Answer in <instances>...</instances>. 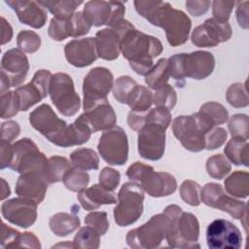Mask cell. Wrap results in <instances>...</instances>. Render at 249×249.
<instances>
[{
  "label": "cell",
  "mask_w": 249,
  "mask_h": 249,
  "mask_svg": "<svg viewBox=\"0 0 249 249\" xmlns=\"http://www.w3.org/2000/svg\"><path fill=\"white\" fill-rule=\"evenodd\" d=\"M136 12L151 24L165 31L168 44L178 47L189 38L192 20L181 10L174 9L168 2L136 0L133 2Z\"/></svg>",
  "instance_id": "1"
},
{
  "label": "cell",
  "mask_w": 249,
  "mask_h": 249,
  "mask_svg": "<svg viewBox=\"0 0 249 249\" xmlns=\"http://www.w3.org/2000/svg\"><path fill=\"white\" fill-rule=\"evenodd\" d=\"M163 50L161 42L154 36L137 30L134 26L121 35V52L132 70L145 76L154 66L153 59Z\"/></svg>",
  "instance_id": "2"
},
{
  "label": "cell",
  "mask_w": 249,
  "mask_h": 249,
  "mask_svg": "<svg viewBox=\"0 0 249 249\" xmlns=\"http://www.w3.org/2000/svg\"><path fill=\"white\" fill-rule=\"evenodd\" d=\"M168 216L169 225L166 242L171 248H199V223L197 218L189 212H183L176 204H170L163 210Z\"/></svg>",
  "instance_id": "3"
},
{
  "label": "cell",
  "mask_w": 249,
  "mask_h": 249,
  "mask_svg": "<svg viewBox=\"0 0 249 249\" xmlns=\"http://www.w3.org/2000/svg\"><path fill=\"white\" fill-rule=\"evenodd\" d=\"M215 126L200 112L176 117L172 123V132L182 146L190 152H200L205 149V134Z\"/></svg>",
  "instance_id": "4"
},
{
  "label": "cell",
  "mask_w": 249,
  "mask_h": 249,
  "mask_svg": "<svg viewBox=\"0 0 249 249\" xmlns=\"http://www.w3.org/2000/svg\"><path fill=\"white\" fill-rule=\"evenodd\" d=\"M29 123L33 128L44 135L53 144L67 148L68 124L59 119L49 104L43 103L29 114Z\"/></svg>",
  "instance_id": "5"
},
{
  "label": "cell",
  "mask_w": 249,
  "mask_h": 249,
  "mask_svg": "<svg viewBox=\"0 0 249 249\" xmlns=\"http://www.w3.org/2000/svg\"><path fill=\"white\" fill-rule=\"evenodd\" d=\"M144 191L140 184L126 182L118 194V204L114 208V219L118 226L127 227L135 223L143 213Z\"/></svg>",
  "instance_id": "6"
},
{
  "label": "cell",
  "mask_w": 249,
  "mask_h": 249,
  "mask_svg": "<svg viewBox=\"0 0 249 249\" xmlns=\"http://www.w3.org/2000/svg\"><path fill=\"white\" fill-rule=\"evenodd\" d=\"M169 219L165 213L156 214L144 225L130 230L125 237L129 247L135 249L158 248L165 239Z\"/></svg>",
  "instance_id": "7"
},
{
  "label": "cell",
  "mask_w": 249,
  "mask_h": 249,
  "mask_svg": "<svg viewBox=\"0 0 249 249\" xmlns=\"http://www.w3.org/2000/svg\"><path fill=\"white\" fill-rule=\"evenodd\" d=\"M51 100L57 111L65 116H74L80 109V96L75 90L72 78L66 73H55L52 76L49 91Z\"/></svg>",
  "instance_id": "8"
},
{
  "label": "cell",
  "mask_w": 249,
  "mask_h": 249,
  "mask_svg": "<svg viewBox=\"0 0 249 249\" xmlns=\"http://www.w3.org/2000/svg\"><path fill=\"white\" fill-rule=\"evenodd\" d=\"M114 86L112 72L106 67H94L89 71L83 81V107L88 111L108 101L107 95Z\"/></svg>",
  "instance_id": "9"
},
{
  "label": "cell",
  "mask_w": 249,
  "mask_h": 249,
  "mask_svg": "<svg viewBox=\"0 0 249 249\" xmlns=\"http://www.w3.org/2000/svg\"><path fill=\"white\" fill-rule=\"evenodd\" d=\"M47 164L48 159L31 139L21 138L13 144V159L9 167L14 171L22 174L38 170L47 175Z\"/></svg>",
  "instance_id": "10"
},
{
  "label": "cell",
  "mask_w": 249,
  "mask_h": 249,
  "mask_svg": "<svg viewBox=\"0 0 249 249\" xmlns=\"http://www.w3.org/2000/svg\"><path fill=\"white\" fill-rule=\"evenodd\" d=\"M97 150L101 158L111 165H123L128 158V141L121 126L105 130L99 138Z\"/></svg>",
  "instance_id": "11"
},
{
  "label": "cell",
  "mask_w": 249,
  "mask_h": 249,
  "mask_svg": "<svg viewBox=\"0 0 249 249\" xmlns=\"http://www.w3.org/2000/svg\"><path fill=\"white\" fill-rule=\"evenodd\" d=\"M167 127L158 124L147 122L138 130V153L149 160L161 159L165 149V130Z\"/></svg>",
  "instance_id": "12"
},
{
  "label": "cell",
  "mask_w": 249,
  "mask_h": 249,
  "mask_svg": "<svg viewBox=\"0 0 249 249\" xmlns=\"http://www.w3.org/2000/svg\"><path fill=\"white\" fill-rule=\"evenodd\" d=\"M200 200L207 206L222 210L233 219H241L247 213V204L226 195L223 187L217 183H207L200 192Z\"/></svg>",
  "instance_id": "13"
},
{
  "label": "cell",
  "mask_w": 249,
  "mask_h": 249,
  "mask_svg": "<svg viewBox=\"0 0 249 249\" xmlns=\"http://www.w3.org/2000/svg\"><path fill=\"white\" fill-rule=\"evenodd\" d=\"M206 241L211 249H238L242 244V235L231 222L217 219L206 229Z\"/></svg>",
  "instance_id": "14"
},
{
  "label": "cell",
  "mask_w": 249,
  "mask_h": 249,
  "mask_svg": "<svg viewBox=\"0 0 249 249\" xmlns=\"http://www.w3.org/2000/svg\"><path fill=\"white\" fill-rule=\"evenodd\" d=\"M52 76L53 74L49 70H38L35 72L29 83L18 87L14 90L17 95L20 111H27L30 107L40 102L49 94Z\"/></svg>",
  "instance_id": "15"
},
{
  "label": "cell",
  "mask_w": 249,
  "mask_h": 249,
  "mask_svg": "<svg viewBox=\"0 0 249 249\" xmlns=\"http://www.w3.org/2000/svg\"><path fill=\"white\" fill-rule=\"evenodd\" d=\"M231 35L232 29L228 21L221 22L211 18L193 30L191 40L196 47L211 48L229 41Z\"/></svg>",
  "instance_id": "16"
},
{
  "label": "cell",
  "mask_w": 249,
  "mask_h": 249,
  "mask_svg": "<svg viewBox=\"0 0 249 249\" xmlns=\"http://www.w3.org/2000/svg\"><path fill=\"white\" fill-rule=\"evenodd\" d=\"M38 203L26 197H14L4 201L1 205L3 217L13 225L26 229L37 219Z\"/></svg>",
  "instance_id": "17"
},
{
  "label": "cell",
  "mask_w": 249,
  "mask_h": 249,
  "mask_svg": "<svg viewBox=\"0 0 249 249\" xmlns=\"http://www.w3.org/2000/svg\"><path fill=\"white\" fill-rule=\"evenodd\" d=\"M138 182L143 191L153 197L170 196L177 189V182L172 174L163 171H155L151 165Z\"/></svg>",
  "instance_id": "18"
},
{
  "label": "cell",
  "mask_w": 249,
  "mask_h": 249,
  "mask_svg": "<svg viewBox=\"0 0 249 249\" xmlns=\"http://www.w3.org/2000/svg\"><path fill=\"white\" fill-rule=\"evenodd\" d=\"M47 175L43 171H28L20 174L16 183V194L18 196L30 198L41 203L46 196L48 189Z\"/></svg>",
  "instance_id": "19"
},
{
  "label": "cell",
  "mask_w": 249,
  "mask_h": 249,
  "mask_svg": "<svg viewBox=\"0 0 249 249\" xmlns=\"http://www.w3.org/2000/svg\"><path fill=\"white\" fill-rule=\"evenodd\" d=\"M29 70L27 56L19 49H11L5 52L1 59V73L10 82L11 87H18L25 80Z\"/></svg>",
  "instance_id": "20"
},
{
  "label": "cell",
  "mask_w": 249,
  "mask_h": 249,
  "mask_svg": "<svg viewBox=\"0 0 249 249\" xmlns=\"http://www.w3.org/2000/svg\"><path fill=\"white\" fill-rule=\"evenodd\" d=\"M64 53L66 60L71 65L78 68L89 66L98 57L95 39L88 37L72 40L65 45Z\"/></svg>",
  "instance_id": "21"
},
{
  "label": "cell",
  "mask_w": 249,
  "mask_h": 249,
  "mask_svg": "<svg viewBox=\"0 0 249 249\" xmlns=\"http://www.w3.org/2000/svg\"><path fill=\"white\" fill-rule=\"evenodd\" d=\"M215 68V57L210 52L196 51L183 53L184 77L203 80L210 76Z\"/></svg>",
  "instance_id": "22"
},
{
  "label": "cell",
  "mask_w": 249,
  "mask_h": 249,
  "mask_svg": "<svg viewBox=\"0 0 249 249\" xmlns=\"http://www.w3.org/2000/svg\"><path fill=\"white\" fill-rule=\"evenodd\" d=\"M17 14L18 20L33 28L43 27L48 19L46 9L38 1L5 0Z\"/></svg>",
  "instance_id": "23"
},
{
  "label": "cell",
  "mask_w": 249,
  "mask_h": 249,
  "mask_svg": "<svg viewBox=\"0 0 249 249\" xmlns=\"http://www.w3.org/2000/svg\"><path fill=\"white\" fill-rule=\"evenodd\" d=\"M89 125L92 133L99 130H108L116 125L117 117L108 101L102 102L80 115Z\"/></svg>",
  "instance_id": "24"
},
{
  "label": "cell",
  "mask_w": 249,
  "mask_h": 249,
  "mask_svg": "<svg viewBox=\"0 0 249 249\" xmlns=\"http://www.w3.org/2000/svg\"><path fill=\"white\" fill-rule=\"evenodd\" d=\"M120 4V1H89L85 4L83 14L90 25L96 27L104 24L107 25L115 15Z\"/></svg>",
  "instance_id": "25"
},
{
  "label": "cell",
  "mask_w": 249,
  "mask_h": 249,
  "mask_svg": "<svg viewBox=\"0 0 249 249\" xmlns=\"http://www.w3.org/2000/svg\"><path fill=\"white\" fill-rule=\"evenodd\" d=\"M77 198L84 209L88 211L96 210L104 204L117 203V196L114 191L102 187L100 184H94L78 193Z\"/></svg>",
  "instance_id": "26"
},
{
  "label": "cell",
  "mask_w": 249,
  "mask_h": 249,
  "mask_svg": "<svg viewBox=\"0 0 249 249\" xmlns=\"http://www.w3.org/2000/svg\"><path fill=\"white\" fill-rule=\"evenodd\" d=\"M94 39L98 57L105 60L118 58L121 53V36L115 29H101L96 32Z\"/></svg>",
  "instance_id": "27"
},
{
  "label": "cell",
  "mask_w": 249,
  "mask_h": 249,
  "mask_svg": "<svg viewBox=\"0 0 249 249\" xmlns=\"http://www.w3.org/2000/svg\"><path fill=\"white\" fill-rule=\"evenodd\" d=\"M49 226L55 235L63 237L72 233L80 227V219L77 215L59 212L50 218Z\"/></svg>",
  "instance_id": "28"
},
{
  "label": "cell",
  "mask_w": 249,
  "mask_h": 249,
  "mask_svg": "<svg viewBox=\"0 0 249 249\" xmlns=\"http://www.w3.org/2000/svg\"><path fill=\"white\" fill-rule=\"evenodd\" d=\"M38 2L58 19L71 18L77 7L83 3L81 0H39Z\"/></svg>",
  "instance_id": "29"
},
{
  "label": "cell",
  "mask_w": 249,
  "mask_h": 249,
  "mask_svg": "<svg viewBox=\"0 0 249 249\" xmlns=\"http://www.w3.org/2000/svg\"><path fill=\"white\" fill-rule=\"evenodd\" d=\"M226 191L233 197L246 198L249 195V174L236 170L225 180Z\"/></svg>",
  "instance_id": "30"
},
{
  "label": "cell",
  "mask_w": 249,
  "mask_h": 249,
  "mask_svg": "<svg viewBox=\"0 0 249 249\" xmlns=\"http://www.w3.org/2000/svg\"><path fill=\"white\" fill-rule=\"evenodd\" d=\"M249 144L247 140H242L238 138H231L226 145L224 152L227 158L235 165L248 166L249 163V154H248Z\"/></svg>",
  "instance_id": "31"
},
{
  "label": "cell",
  "mask_w": 249,
  "mask_h": 249,
  "mask_svg": "<svg viewBox=\"0 0 249 249\" xmlns=\"http://www.w3.org/2000/svg\"><path fill=\"white\" fill-rule=\"evenodd\" d=\"M126 104L131 111L146 112L153 104V93L147 87L137 84L130 92Z\"/></svg>",
  "instance_id": "32"
},
{
  "label": "cell",
  "mask_w": 249,
  "mask_h": 249,
  "mask_svg": "<svg viewBox=\"0 0 249 249\" xmlns=\"http://www.w3.org/2000/svg\"><path fill=\"white\" fill-rule=\"evenodd\" d=\"M169 77L167 58H160L145 75V83L150 89L157 90L167 84Z\"/></svg>",
  "instance_id": "33"
},
{
  "label": "cell",
  "mask_w": 249,
  "mask_h": 249,
  "mask_svg": "<svg viewBox=\"0 0 249 249\" xmlns=\"http://www.w3.org/2000/svg\"><path fill=\"white\" fill-rule=\"evenodd\" d=\"M74 167L82 170H96L99 167V158L96 152L90 148H79L70 155Z\"/></svg>",
  "instance_id": "34"
},
{
  "label": "cell",
  "mask_w": 249,
  "mask_h": 249,
  "mask_svg": "<svg viewBox=\"0 0 249 249\" xmlns=\"http://www.w3.org/2000/svg\"><path fill=\"white\" fill-rule=\"evenodd\" d=\"M71 167L72 162L64 157L52 156L49 158L47 164V178L49 184L63 181L64 176Z\"/></svg>",
  "instance_id": "35"
},
{
  "label": "cell",
  "mask_w": 249,
  "mask_h": 249,
  "mask_svg": "<svg viewBox=\"0 0 249 249\" xmlns=\"http://www.w3.org/2000/svg\"><path fill=\"white\" fill-rule=\"evenodd\" d=\"M73 248L97 249L100 245V234L91 227H83L76 233L73 240Z\"/></svg>",
  "instance_id": "36"
},
{
  "label": "cell",
  "mask_w": 249,
  "mask_h": 249,
  "mask_svg": "<svg viewBox=\"0 0 249 249\" xmlns=\"http://www.w3.org/2000/svg\"><path fill=\"white\" fill-rule=\"evenodd\" d=\"M231 170V165L228 159L222 154L211 156L206 160V171L214 179H224Z\"/></svg>",
  "instance_id": "37"
},
{
  "label": "cell",
  "mask_w": 249,
  "mask_h": 249,
  "mask_svg": "<svg viewBox=\"0 0 249 249\" xmlns=\"http://www.w3.org/2000/svg\"><path fill=\"white\" fill-rule=\"evenodd\" d=\"M62 182L68 190L79 193L88 186L89 175L85 170L72 166L64 176Z\"/></svg>",
  "instance_id": "38"
},
{
  "label": "cell",
  "mask_w": 249,
  "mask_h": 249,
  "mask_svg": "<svg viewBox=\"0 0 249 249\" xmlns=\"http://www.w3.org/2000/svg\"><path fill=\"white\" fill-rule=\"evenodd\" d=\"M226 98L229 104L234 108H243L248 106L249 98L246 83H234L231 85L227 89Z\"/></svg>",
  "instance_id": "39"
},
{
  "label": "cell",
  "mask_w": 249,
  "mask_h": 249,
  "mask_svg": "<svg viewBox=\"0 0 249 249\" xmlns=\"http://www.w3.org/2000/svg\"><path fill=\"white\" fill-rule=\"evenodd\" d=\"M198 112L206 116L215 126L223 124L229 120V113L227 109L218 102H206L200 106Z\"/></svg>",
  "instance_id": "40"
},
{
  "label": "cell",
  "mask_w": 249,
  "mask_h": 249,
  "mask_svg": "<svg viewBox=\"0 0 249 249\" xmlns=\"http://www.w3.org/2000/svg\"><path fill=\"white\" fill-rule=\"evenodd\" d=\"M228 128L231 138L248 140L249 118L246 114H234L228 123Z\"/></svg>",
  "instance_id": "41"
},
{
  "label": "cell",
  "mask_w": 249,
  "mask_h": 249,
  "mask_svg": "<svg viewBox=\"0 0 249 249\" xmlns=\"http://www.w3.org/2000/svg\"><path fill=\"white\" fill-rule=\"evenodd\" d=\"M177 102V95L174 89L166 84L162 88L155 90L153 94V103L156 107H163L169 111L174 108Z\"/></svg>",
  "instance_id": "42"
},
{
  "label": "cell",
  "mask_w": 249,
  "mask_h": 249,
  "mask_svg": "<svg viewBox=\"0 0 249 249\" xmlns=\"http://www.w3.org/2000/svg\"><path fill=\"white\" fill-rule=\"evenodd\" d=\"M17 45L23 53H33L39 50L41 46V38L34 31L21 30L18 34Z\"/></svg>",
  "instance_id": "43"
},
{
  "label": "cell",
  "mask_w": 249,
  "mask_h": 249,
  "mask_svg": "<svg viewBox=\"0 0 249 249\" xmlns=\"http://www.w3.org/2000/svg\"><path fill=\"white\" fill-rule=\"evenodd\" d=\"M137 83L129 76L119 77L113 86V95L117 101L122 104H126L127 98Z\"/></svg>",
  "instance_id": "44"
},
{
  "label": "cell",
  "mask_w": 249,
  "mask_h": 249,
  "mask_svg": "<svg viewBox=\"0 0 249 249\" xmlns=\"http://www.w3.org/2000/svg\"><path fill=\"white\" fill-rule=\"evenodd\" d=\"M200 192L199 184L193 180H186L180 186L181 198L191 206H198L200 204Z\"/></svg>",
  "instance_id": "45"
},
{
  "label": "cell",
  "mask_w": 249,
  "mask_h": 249,
  "mask_svg": "<svg viewBox=\"0 0 249 249\" xmlns=\"http://www.w3.org/2000/svg\"><path fill=\"white\" fill-rule=\"evenodd\" d=\"M70 19V18H69ZM69 19H58L53 18L51 19L48 34L54 41H63L67 37H71V29Z\"/></svg>",
  "instance_id": "46"
},
{
  "label": "cell",
  "mask_w": 249,
  "mask_h": 249,
  "mask_svg": "<svg viewBox=\"0 0 249 249\" xmlns=\"http://www.w3.org/2000/svg\"><path fill=\"white\" fill-rule=\"evenodd\" d=\"M1 118L8 119L16 116L19 110V104L15 91H7L1 94Z\"/></svg>",
  "instance_id": "47"
},
{
  "label": "cell",
  "mask_w": 249,
  "mask_h": 249,
  "mask_svg": "<svg viewBox=\"0 0 249 249\" xmlns=\"http://www.w3.org/2000/svg\"><path fill=\"white\" fill-rule=\"evenodd\" d=\"M85 224L94 229L100 235H104L109 229L107 213L104 211H93L85 217Z\"/></svg>",
  "instance_id": "48"
},
{
  "label": "cell",
  "mask_w": 249,
  "mask_h": 249,
  "mask_svg": "<svg viewBox=\"0 0 249 249\" xmlns=\"http://www.w3.org/2000/svg\"><path fill=\"white\" fill-rule=\"evenodd\" d=\"M167 61L169 76L176 81L178 87L183 88L185 85V77L183 73V53L174 54L170 56Z\"/></svg>",
  "instance_id": "49"
},
{
  "label": "cell",
  "mask_w": 249,
  "mask_h": 249,
  "mask_svg": "<svg viewBox=\"0 0 249 249\" xmlns=\"http://www.w3.org/2000/svg\"><path fill=\"white\" fill-rule=\"evenodd\" d=\"M235 1H222L215 0L212 4L213 18L221 22H227L230 18L231 11L235 5Z\"/></svg>",
  "instance_id": "50"
},
{
  "label": "cell",
  "mask_w": 249,
  "mask_h": 249,
  "mask_svg": "<svg viewBox=\"0 0 249 249\" xmlns=\"http://www.w3.org/2000/svg\"><path fill=\"white\" fill-rule=\"evenodd\" d=\"M228 133L226 129L219 126H213L205 134V149L215 150L221 147L227 140Z\"/></svg>",
  "instance_id": "51"
},
{
  "label": "cell",
  "mask_w": 249,
  "mask_h": 249,
  "mask_svg": "<svg viewBox=\"0 0 249 249\" xmlns=\"http://www.w3.org/2000/svg\"><path fill=\"white\" fill-rule=\"evenodd\" d=\"M69 22L71 29V37L74 38L88 34L91 27V25L84 17L83 12H76L69 19Z\"/></svg>",
  "instance_id": "52"
},
{
  "label": "cell",
  "mask_w": 249,
  "mask_h": 249,
  "mask_svg": "<svg viewBox=\"0 0 249 249\" xmlns=\"http://www.w3.org/2000/svg\"><path fill=\"white\" fill-rule=\"evenodd\" d=\"M99 184L107 190L114 191L120 184L121 174L111 167H104L99 173Z\"/></svg>",
  "instance_id": "53"
},
{
  "label": "cell",
  "mask_w": 249,
  "mask_h": 249,
  "mask_svg": "<svg viewBox=\"0 0 249 249\" xmlns=\"http://www.w3.org/2000/svg\"><path fill=\"white\" fill-rule=\"evenodd\" d=\"M21 232L18 231L8 227L5 223H2L1 226V234H0V244L3 248L17 247L18 237Z\"/></svg>",
  "instance_id": "54"
},
{
  "label": "cell",
  "mask_w": 249,
  "mask_h": 249,
  "mask_svg": "<svg viewBox=\"0 0 249 249\" xmlns=\"http://www.w3.org/2000/svg\"><path fill=\"white\" fill-rule=\"evenodd\" d=\"M20 133V126L15 121L4 122L1 124V139L8 142L15 140Z\"/></svg>",
  "instance_id": "55"
},
{
  "label": "cell",
  "mask_w": 249,
  "mask_h": 249,
  "mask_svg": "<svg viewBox=\"0 0 249 249\" xmlns=\"http://www.w3.org/2000/svg\"><path fill=\"white\" fill-rule=\"evenodd\" d=\"M211 2L207 0H188L186 1V8L188 12L194 17H200L204 15L210 8Z\"/></svg>",
  "instance_id": "56"
},
{
  "label": "cell",
  "mask_w": 249,
  "mask_h": 249,
  "mask_svg": "<svg viewBox=\"0 0 249 249\" xmlns=\"http://www.w3.org/2000/svg\"><path fill=\"white\" fill-rule=\"evenodd\" d=\"M0 168L4 169L10 166L13 159V145L6 140H2L0 142Z\"/></svg>",
  "instance_id": "57"
},
{
  "label": "cell",
  "mask_w": 249,
  "mask_h": 249,
  "mask_svg": "<svg viewBox=\"0 0 249 249\" xmlns=\"http://www.w3.org/2000/svg\"><path fill=\"white\" fill-rule=\"evenodd\" d=\"M17 247H26V248H35V249H40L41 248V243L38 237L30 232V231H25L21 232L18 243Z\"/></svg>",
  "instance_id": "58"
},
{
  "label": "cell",
  "mask_w": 249,
  "mask_h": 249,
  "mask_svg": "<svg viewBox=\"0 0 249 249\" xmlns=\"http://www.w3.org/2000/svg\"><path fill=\"white\" fill-rule=\"evenodd\" d=\"M248 1H242L237 2L236 7V19L238 22V25L244 29H247L249 27V19H248Z\"/></svg>",
  "instance_id": "59"
},
{
  "label": "cell",
  "mask_w": 249,
  "mask_h": 249,
  "mask_svg": "<svg viewBox=\"0 0 249 249\" xmlns=\"http://www.w3.org/2000/svg\"><path fill=\"white\" fill-rule=\"evenodd\" d=\"M1 30H2L1 44L4 45L11 41V39L13 37V28H12L11 24L3 17H1Z\"/></svg>",
  "instance_id": "60"
},
{
  "label": "cell",
  "mask_w": 249,
  "mask_h": 249,
  "mask_svg": "<svg viewBox=\"0 0 249 249\" xmlns=\"http://www.w3.org/2000/svg\"><path fill=\"white\" fill-rule=\"evenodd\" d=\"M10 195H11V190H10L9 184L3 178H1V196H0V198L3 200L6 197H8Z\"/></svg>",
  "instance_id": "61"
}]
</instances>
